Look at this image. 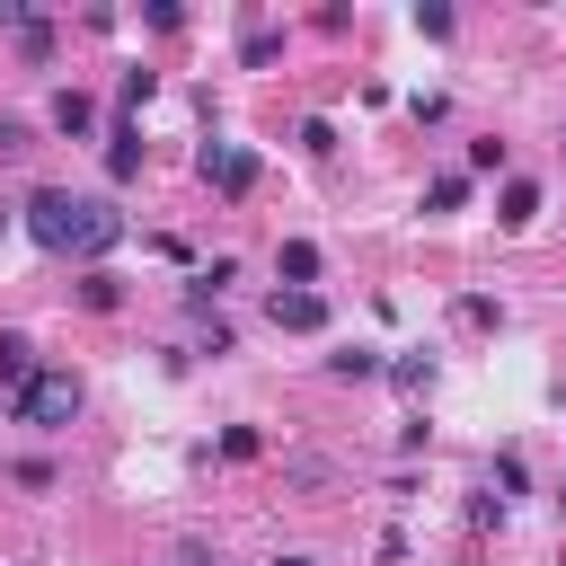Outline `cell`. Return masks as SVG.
<instances>
[{
	"label": "cell",
	"mask_w": 566,
	"mask_h": 566,
	"mask_svg": "<svg viewBox=\"0 0 566 566\" xmlns=\"http://www.w3.org/2000/svg\"><path fill=\"white\" fill-rule=\"evenodd\" d=\"M274 566H310V557H274Z\"/></svg>",
	"instance_id": "14"
},
{
	"label": "cell",
	"mask_w": 566,
	"mask_h": 566,
	"mask_svg": "<svg viewBox=\"0 0 566 566\" xmlns=\"http://www.w3.org/2000/svg\"><path fill=\"white\" fill-rule=\"evenodd\" d=\"M327 371H336V380H380L389 363H380L371 345H345V354H327Z\"/></svg>",
	"instance_id": "8"
},
{
	"label": "cell",
	"mask_w": 566,
	"mask_h": 566,
	"mask_svg": "<svg viewBox=\"0 0 566 566\" xmlns=\"http://www.w3.org/2000/svg\"><path fill=\"white\" fill-rule=\"evenodd\" d=\"M203 177H212L221 195H248V186H256V159H248L239 142H203Z\"/></svg>",
	"instance_id": "3"
},
{
	"label": "cell",
	"mask_w": 566,
	"mask_h": 566,
	"mask_svg": "<svg viewBox=\"0 0 566 566\" xmlns=\"http://www.w3.org/2000/svg\"><path fill=\"white\" fill-rule=\"evenodd\" d=\"M35 371H44V363H35V345H27V336H0V389L18 398V389H27Z\"/></svg>",
	"instance_id": "5"
},
{
	"label": "cell",
	"mask_w": 566,
	"mask_h": 566,
	"mask_svg": "<svg viewBox=\"0 0 566 566\" xmlns=\"http://www.w3.org/2000/svg\"><path fill=\"white\" fill-rule=\"evenodd\" d=\"M274 274L310 292V274H318V248H310V239H283V248H274Z\"/></svg>",
	"instance_id": "7"
},
{
	"label": "cell",
	"mask_w": 566,
	"mask_h": 566,
	"mask_svg": "<svg viewBox=\"0 0 566 566\" xmlns=\"http://www.w3.org/2000/svg\"><path fill=\"white\" fill-rule=\"evenodd\" d=\"M53 124H62V133H88V124H97V106H88L80 88H62V97H53Z\"/></svg>",
	"instance_id": "9"
},
{
	"label": "cell",
	"mask_w": 566,
	"mask_h": 566,
	"mask_svg": "<svg viewBox=\"0 0 566 566\" xmlns=\"http://www.w3.org/2000/svg\"><path fill=\"white\" fill-rule=\"evenodd\" d=\"M389 371H398V389H424V380H433V354H407V363H389Z\"/></svg>",
	"instance_id": "12"
},
{
	"label": "cell",
	"mask_w": 566,
	"mask_h": 566,
	"mask_svg": "<svg viewBox=\"0 0 566 566\" xmlns=\"http://www.w3.org/2000/svg\"><path fill=\"white\" fill-rule=\"evenodd\" d=\"M9 150H27V124H18V115H0V159H9Z\"/></svg>",
	"instance_id": "13"
},
{
	"label": "cell",
	"mask_w": 566,
	"mask_h": 566,
	"mask_svg": "<svg viewBox=\"0 0 566 566\" xmlns=\"http://www.w3.org/2000/svg\"><path fill=\"white\" fill-rule=\"evenodd\" d=\"M9 407H18V424H44V433H53V424H71V416H80V380H71V371H35Z\"/></svg>",
	"instance_id": "2"
},
{
	"label": "cell",
	"mask_w": 566,
	"mask_h": 566,
	"mask_svg": "<svg viewBox=\"0 0 566 566\" xmlns=\"http://www.w3.org/2000/svg\"><path fill=\"white\" fill-rule=\"evenodd\" d=\"M265 310H274V327H301V336H310V327H327V301H318V292H301V283H283Z\"/></svg>",
	"instance_id": "4"
},
{
	"label": "cell",
	"mask_w": 566,
	"mask_h": 566,
	"mask_svg": "<svg viewBox=\"0 0 566 566\" xmlns=\"http://www.w3.org/2000/svg\"><path fill=\"white\" fill-rule=\"evenodd\" d=\"M27 239L53 248V256H106V248L124 239V212H115L106 195H62V186H44V195H27Z\"/></svg>",
	"instance_id": "1"
},
{
	"label": "cell",
	"mask_w": 566,
	"mask_h": 566,
	"mask_svg": "<svg viewBox=\"0 0 566 566\" xmlns=\"http://www.w3.org/2000/svg\"><path fill=\"white\" fill-rule=\"evenodd\" d=\"M460 195H469V177H433V186H424V203H433V212H460Z\"/></svg>",
	"instance_id": "11"
},
{
	"label": "cell",
	"mask_w": 566,
	"mask_h": 566,
	"mask_svg": "<svg viewBox=\"0 0 566 566\" xmlns=\"http://www.w3.org/2000/svg\"><path fill=\"white\" fill-rule=\"evenodd\" d=\"M531 212H539V186H531V177H513V186H504V221H513V230H522V221H531Z\"/></svg>",
	"instance_id": "10"
},
{
	"label": "cell",
	"mask_w": 566,
	"mask_h": 566,
	"mask_svg": "<svg viewBox=\"0 0 566 566\" xmlns=\"http://www.w3.org/2000/svg\"><path fill=\"white\" fill-rule=\"evenodd\" d=\"M133 168H142V133H133V124H115V133H106V177L124 186Z\"/></svg>",
	"instance_id": "6"
}]
</instances>
